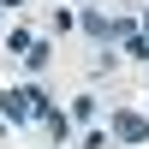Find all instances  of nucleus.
Wrapping results in <instances>:
<instances>
[{
    "instance_id": "1",
    "label": "nucleus",
    "mask_w": 149,
    "mask_h": 149,
    "mask_svg": "<svg viewBox=\"0 0 149 149\" xmlns=\"http://www.w3.org/2000/svg\"><path fill=\"white\" fill-rule=\"evenodd\" d=\"M0 113L6 119H30V90H0Z\"/></svg>"
},
{
    "instance_id": "2",
    "label": "nucleus",
    "mask_w": 149,
    "mask_h": 149,
    "mask_svg": "<svg viewBox=\"0 0 149 149\" xmlns=\"http://www.w3.org/2000/svg\"><path fill=\"white\" fill-rule=\"evenodd\" d=\"M113 131H119V137H131V143H137V137H143V131H149V125H143V119H137V113H119V119H113Z\"/></svg>"
}]
</instances>
